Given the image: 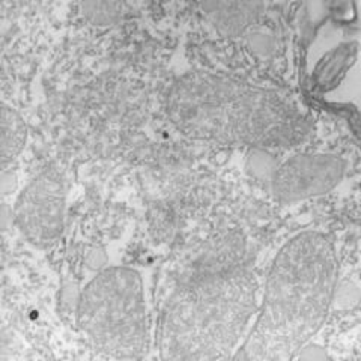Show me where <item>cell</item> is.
<instances>
[{
	"label": "cell",
	"mask_w": 361,
	"mask_h": 361,
	"mask_svg": "<svg viewBox=\"0 0 361 361\" xmlns=\"http://www.w3.org/2000/svg\"><path fill=\"white\" fill-rule=\"evenodd\" d=\"M338 273L333 243L302 232L271 265L264 304L235 360H289L319 331L330 312Z\"/></svg>",
	"instance_id": "7a4b0ae2"
},
{
	"label": "cell",
	"mask_w": 361,
	"mask_h": 361,
	"mask_svg": "<svg viewBox=\"0 0 361 361\" xmlns=\"http://www.w3.org/2000/svg\"><path fill=\"white\" fill-rule=\"evenodd\" d=\"M257 281L244 268L211 271L180 285L160 326L164 360H228L257 312Z\"/></svg>",
	"instance_id": "3957f363"
},
{
	"label": "cell",
	"mask_w": 361,
	"mask_h": 361,
	"mask_svg": "<svg viewBox=\"0 0 361 361\" xmlns=\"http://www.w3.org/2000/svg\"><path fill=\"white\" fill-rule=\"evenodd\" d=\"M77 322L95 351L106 358H142L149 346L140 274L131 268L104 269L78 300Z\"/></svg>",
	"instance_id": "277c9868"
},
{
	"label": "cell",
	"mask_w": 361,
	"mask_h": 361,
	"mask_svg": "<svg viewBox=\"0 0 361 361\" xmlns=\"http://www.w3.org/2000/svg\"><path fill=\"white\" fill-rule=\"evenodd\" d=\"M345 173V161L330 154L297 155L273 173V193L285 203L321 196L331 191Z\"/></svg>",
	"instance_id": "8992f818"
},
{
	"label": "cell",
	"mask_w": 361,
	"mask_h": 361,
	"mask_svg": "<svg viewBox=\"0 0 361 361\" xmlns=\"http://www.w3.org/2000/svg\"><path fill=\"white\" fill-rule=\"evenodd\" d=\"M166 109L178 131L212 145L286 148L310 130L307 116L277 90L203 71L178 78Z\"/></svg>",
	"instance_id": "6da1fadb"
},
{
	"label": "cell",
	"mask_w": 361,
	"mask_h": 361,
	"mask_svg": "<svg viewBox=\"0 0 361 361\" xmlns=\"http://www.w3.org/2000/svg\"><path fill=\"white\" fill-rule=\"evenodd\" d=\"M65 183L56 169H45L18 196L14 217L21 233L37 247H49L63 231Z\"/></svg>",
	"instance_id": "5b68a950"
},
{
	"label": "cell",
	"mask_w": 361,
	"mask_h": 361,
	"mask_svg": "<svg viewBox=\"0 0 361 361\" xmlns=\"http://www.w3.org/2000/svg\"><path fill=\"white\" fill-rule=\"evenodd\" d=\"M27 139V127L18 113L2 106V140H0V160L5 169L9 163H13L18 154L25 148Z\"/></svg>",
	"instance_id": "ba28073f"
},
{
	"label": "cell",
	"mask_w": 361,
	"mask_h": 361,
	"mask_svg": "<svg viewBox=\"0 0 361 361\" xmlns=\"http://www.w3.org/2000/svg\"><path fill=\"white\" fill-rule=\"evenodd\" d=\"M207 16L223 35L236 37L261 16L264 4L257 2H207L202 4Z\"/></svg>",
	"instance_id": "52a82bcc"
},
{
	"label": "cell",
	"mask_w": 361,
	"mask_h": 361,
	"mask_svg": "<svg viewBox=\"0 0 361 361\" xmlns=\"http://www.w3.org/2000/svg\"><path fill=\"white\" fill-rule=\"evenodd\" d=\"M122 5L113 2H90L82 4L83 16L98 26H106L115 21L121 14Z\"/></svg>",
	"instance_id": "9c48e42d"
}]
</instances>
